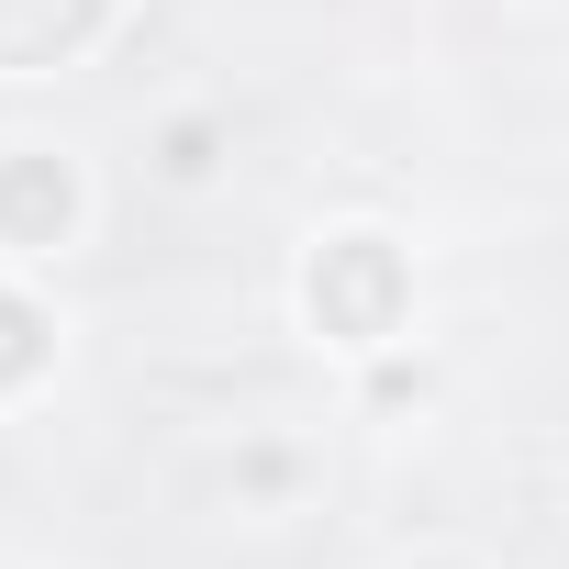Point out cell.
<instances>
[{
	"label": "cell",
	"instance_id": "cell-1",
	"mask_svg": "<svg viewBox=\"0 0 569 569\" xmlns=\"http://www.w3.org/2000/svg\"><path fill=\"white\" fill-rule=\"evenodd\" d=\"M302 313L336 336V347H391L402 336V313H413V268H402V246L391 234H325L313 246V268H302Z\"/></svg>",
	"mask_w": 569,
	"mask_h": 569
},
{
	"label": "cell",
	"instance_id": "cell-4",
	"mask_svg": "<svg viewBox=\"0 0 569 569\" xmlns=\"http://www.w3.org/2000/svg\"><path fill=\"white\" fill-rule=\"evenodd\" d=\"M46 369H57L46 302H34V291H0V391H23V380H46Z\"/></svg>",
	"mask_w": 569,
	"mask_h": 569
},
{
	"label": "cell",
	"instance_id": "cell-2",
	"mask_svg": "<svg viewBox=\"0 0 569 569\" xmlns=\"http://www.w3.org/2000/svg\"><path fill=\"white\" fill-rule=\"evenodd\" d=\"M79 234V168L46 157V146H12L0 157V246L12 257H57Z\"/></svg>",
	"mask_w": 569,
	"mask_h": 569
},
{
	"label": "cell",
	"instance_id": "cell-5",
	"mask_svg": "<svg viewBox=\"0 0 569 569\" xmlns=\"http://www.w3.org/2000/svg\"><path fill=\"white\" fill-rule=\"evenodd\" d=\"M212 146H223V123H212V112H179V123L157 134V168H168L179 190H201V179H212Z\"/></svg>",
	"mask_w": 569,
	"mask_h": 569
},
{
	"label": "cell",
	"instance_id": "cell-3",
	"mask_svg": "<svg viewBox=\"0 0 569 569\" xmlns=\"http://www.w3.org/2000/svg\"><path fill=\"white\" fill-rule=\"evenodd\" d=\"M101 0H0V68H46L68 46H90Z\"/></svg>",
	"mask_w": 569,
	"mask_h": 569
}]
</instances>
